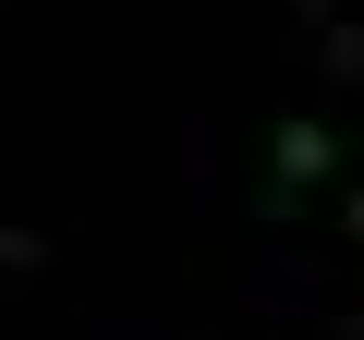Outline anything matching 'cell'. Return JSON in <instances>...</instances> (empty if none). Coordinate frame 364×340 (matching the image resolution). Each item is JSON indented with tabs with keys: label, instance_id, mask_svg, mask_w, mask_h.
<instances>
[{
	"label": "cell",
	"instance_id": "obj_1",
	"mask_svg": "<svg viewBox=\"0 0 364 340\" xmlns=\"http://www.w3.org/2000/svg\"><path fill=\"white\" fill-rule=\"evenodd\" d=\"M328 170H340V134H328L316 110H304V122H279V134H267V219H291Z\"/></svg>",
	"mask_w": 364,
	"mask_h": 340
},
{
	"label": "cell",
	"instance_id": "obj_2",
	"mask_svg": "<svg viewBox=\"0 0 364 340\" xmlns=\"http://www.w3.org/2000/svg\"><path fill=\"white\" fill-rule=\"evenodd\" d=\"M49 255V231H0V267H37Z\"/></svg>",
	"mask_w": 364,
	"mask_h": 340
},
{
	"label": "cell",
	"instance_id": "obj_3",
	"mask_svg": "<svg viewBox=\"0 0 364 340\" xmlns=\"http://www.w3.org/2000/svg\"><path fill=\"white\" fill-rule=\"evenodd\" d=\"M340 219H352V243H364V195H352V207H340Z\"/></svg>",
	"mask_w": 364,
	"mask_h": 340
}]
</instances>
